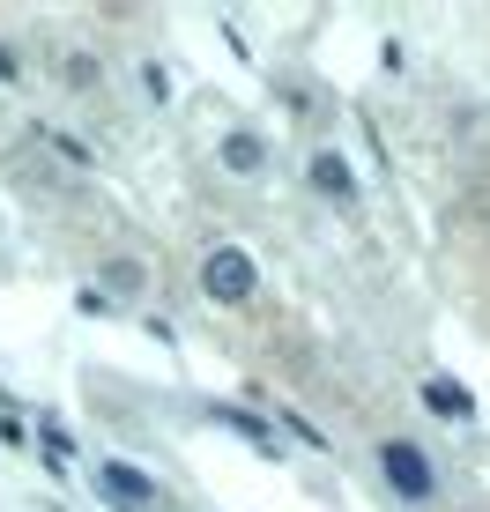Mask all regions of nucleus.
Returning a JSON list of instances; mask_svg holds the SVG:
<instances>
[{"label":"nucleus","instance_id":"1","mask_svg":"<svg viewBox=\"0 0 490 512\" xmlns=\"http://www.w3.org/2000/svg\"><path fill=\"white\" fill-rule=\"evenodd\" d=\"M201 282H208V297H223V305H245V297H253V253H238V245L208 253Z\"/></svg>","mask_w":490,"mask_h":512},{"label":"nucleus","instance_id":"6","mask_svg":"<svg viewBox=\"0 0 490 512\" xmlns=\"http://www.w3.org/2000/svg\"><path fill=\"white\" fill-rule=\"evenodd\" d=\"M424 401H439V409H446V416H468V401H461V394H453V386H446V379H439V386H424Z\"/></svg>","mask_w":490,"mask_h":512},{"label":"nucleus","instance_id":"5","mask_svg":"<svg viewBox=\"0 0 490 512\" xmlns=\"http://www.w3.org/2000/svg\"><path fill=\"white\" fill-rule=\"evenodd\" d=\"M312 179H320L327 193H342V201H349V171L335 164V156H312Z\"/></svg>","mask_w":490,"mask_h":512},{"label":"nucleus","instance_id":"2","mask_svg":"<svg viewBox=\"0 0 490 512\" xmlns=\"http://www.w3.org/2000/svg\"><path fill=\"white\" fill-rule=\"evenodd\" d=\"M379 468H387V483H394L409 505L431 498V461H424L416 446H401V438H394V446H379Z\"/></svg>","mask_w":490,"mask_h":512},{"label":"nucleus","instance_id":"3","mask_svg":"<svg viewBox=\"0 0 490 512\" xmlns=\"http://www.w3.org/2000/svg\"><path fill=\"white\" fill-rule=\"evenodd\" d=\"M97 483H104V498H112L119 512H142V505H156V483L142 468H127V461H104L97 468Z\"/></svg>","mask_w":490,"mask_h":512},{"label":"nucleus","instance_id":"4","mask_svg":"<svg viewBox=\"0 0 490 512\" xmlns=\"http://www.w3.org/2000/svg\"><path fill=\"white\" fill-rule=\"evenodd\" d=\"M223 164H231V171H260V164H268V149H260L253 134H231V141H223Z\"/></svg>","mask_w":490,"mask_h":512}]
</instances>
